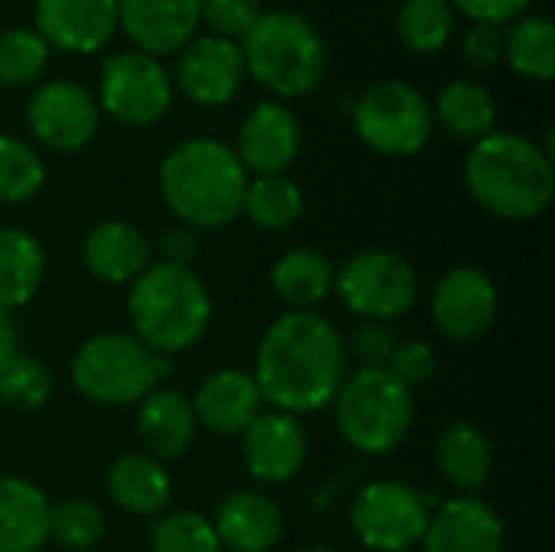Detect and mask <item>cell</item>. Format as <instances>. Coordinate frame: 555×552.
Masks as SVG:
<instances>
[{"mask_svg": "<svg viewBox=\"0 0 555 552\" xmlns=\"http://www.w3.org/2000/svg\"><path fill=\"white\" fill-rule=\"evenodd\" d=\"M429 514V498L420 488L400 478H374L354 491L348 524L364 550L413 552L423 543Z\"/></svg>", "mask_w": 555, "mask_h": 552, "instance_id": "30bf717a", "label": "cell"}, {"mask_svg": "<svg viewBox=\"0 0 555 552\" xmlns=\"http://www.w3.org/2000/svg\"><path fill=\"white\" fill-rule=\"evenodd\" d=\"M328 410L348 449L367 459H384L410 439L416 394L390 368H354Z\"/></svg>", "mask_w": 555, "mask_h": 552, "instance_id": "5b68a950", "label": "cell"}, {"mask_svg": "<svg viewBox=\"0 0 555 552\" xmlns=\"http://www.w3.org/2000/svg\"><path fill=\"white\" fill-rule=\"evenodd\" d=\"M241 215L254 228H260L267 234L289 231L306 215V192L289 172H283V176H250Z\"/></svg>", "mask_w": 555, "mask_h": 552, "instance_id": "f546056e", "label": "cell"}, {"mask_svg": "<svg viewBox=\"0 0 555 552\" xmlns=\"http://www.w3.org/2000/svg\"><path fill=\"white\" fill-rule=\"evenodd\" d=\"M247 75L276 94V101L312 94L328 65V49L319 26L296 10H263L254 29L241 39Z\"/></svg>", "mask_w": 555, "mask_h": 552, "instance_id": "8992f818", "label": "cell"}, {"mask_svg": "<svg viewBox=\"0 0 555 552\" xmlns=\"http://www.w3.org/2000/svg\"><path fill=\"white\" fill-rule=\"evenodd\" d=\"M150 552H224L215 527L198 511H166L150 524Z\"/></svg>", "mask_w": 555, "mask_h": 552, "instance_id": "8d00e7d4", "label": "cell"}, {"mask_svg": "<svg viewBox=\"0 0 555 552\" xmlns=\"http://www.w3.org/2000/svg\"><path fill=\"white\" fill-rule=\"evenodd\" d=\"M46 247L42 241L20 224L0 228V312L13 316L29 306L46 280Z\"/></svg>", "mask_w": 555, "mask_h": 552, "instance_id": "83f0119b", "label": "cell"}, {"mask_svg": "<svg viewBox=\"0 0 555 552\" xmlns=\"http://www.w3.org/2000/svg\"><path fill=\"white\" fill-rule=\"evenodd\" d=\"M153 264V241L146 231L124 218H104L81 238V267L104 286H130Z\"/></svg>", "mask_w": 555, "mask_h": 552, "instance_id": "ffe728a7", "label": "cell"}, {"mask_svg": "<svg viewBox=\"0 0 555 552\" xmlns=\"http://www.w3.org/2000/svg\"><path fill=\"white\" fill-rule=\"evenodd\" d=\"M455 13L468 16L472 23H491V26H507L517 16L530 13L533 0H449Z\"/></svg>", "mask_w": 555, "mask_h": 552, "instance_id": "7bdbcfd3", "label": "cell"}, {"mask_svg": "<svg viewBox=\"0 0 555 552\" xmlns=\"http://www.w3.org/2000/svg\"><path fill=\"white\" fill-rule=\"evenodd\" d=\"M436 468L459 495H478L494 472V446L488 433L468 420L449 423L436 439Z\"/></svg>", "mask_w": 555, "mask_h": 552, "instance_id": "4316f807", "label": "cell"}, {"mask_svg": "<svg viewBox=\"0 0 555 552\" xmlns=\"http://www.w3.org/2000/svg\"><path fill=\"white\" fill-rule=\"evenodd\" d=\"M462 55L472 68L488 72L504 59V26L491 23H472L462 36Z\"/></svg>", "mask_w": 555, "mask_h": 552, "instance_id": "60d3db41", "label": "cell"}, {"mask_svg": "<svg viewBox=\"0 0 555 552\" xmlns=\"http://www.w3.org/2000/svg\"><path fill=\"white\" fill-rule=\"evenodd\" d=\"M52 397V371L33 358L16 351L3 368H0V403L20 413L42 410Z\"/></svg>", "mask_w": 555, "mask_h": 552, "instance_id": "d590c367", "label": "cell"}, {"mask_svg": "<svg viewBox=\"0 0 555 552\" xmlns=\"http://www.w3.org/2000/svg\"><path fill=\"white\" fill-rule=\"evenodd\" d=\"M33 20L49 49L91 55L117 33V0H33Z\"/></svg>", "mask_w": 555, "mask_h": 552, "instance_id": "d6986e66", "label": "cell"}, {"mask_svg": "<svg viewBox=\"0 0 555 552\" xmlns=\"http://www.w3.org/2000/svg\"><path fill=\"white\" fill-rule=\"evenodd\" d=\"M198 234L185 224H172L159 234V241L153 244V260L159 264H172V267H192L195 270V260H198Z\"/></svg>", "mask_w": 555, "mask_h": 552, "instance_id": "b9f144b4", "label": "cell"}, {"mask_svg": "<svg viewBox=\"0 0 555 552\" xmlns=\"http://www.w3.org/2000/svg\"><path fill=\"white\" fill-rule=\"evenodd\" d=\"M501 312V290L491 273L472 264L446 270L429 293V316L442 338L455 345L481 342Z\"/></svg>", "mask_w": 555, "mask_h": 552, "instance_id": "7c38bea8", "label": "cell"}, {"mask_svg": "<svg viewBox=\"0 0 555 552\" xmlns=\"http://www.w3.org/2000/svg\"><path fill=\"white\" fill-rule=\"evenodd\" d=\"M104 534H107V517L94 501L81 495L52 501L49 543L62 547L65 552H88L104 540Z\"/></svg>", "mask_w": 555, "mask_h": 552, "instance_id": "836d02e7", "label": "cell"}, {"mask_svg": "<svg viewBox=\"0 0 555 552\" xmlns=\"http://www.w3.org/2000/svg\"><path fill=\"white\" fill-rule=\"evenodd\" d=\"M270 290L286 312H315L335 296V260L315 247H289L270 267Z\"/></svg>", "mask_w": 555, "mask_h": 552, "instance_id": "484cf974", "label": "cell"}, {"mask_svg": "<svg viewBox=\"0 0 555 552\" xmlns=\"http://www.w3.org/2000/svg\"><path fill=\"white\" fill-rule=\"evenodd\" d=\"M260 13H263L260 0H202L198 3L202 26H208L211 36H221L231 42H241L254 29Z\"/></svg>", "mask_w": 555, "mask_h": 552, "instance_id": "74e56055", "label": "cell"}, {"mask_svg": "<svg viewBox=\"0 0 555 552\" xmlns=\"http://www.w3.org/2000/svg\"><path fill=\"white\" fill-rule=\"evenodd\" d=\"M169 377V358L146 348L130 332H98L88 335L72 361L68 381L78 397L94 407L127 410L163 387Z\"/></svg>", "mask_w": 555, "mask_h": 552, "instance_id": "52a82bcc", "label": "cell"}, {"mask_svg": "<svg viewBox=\"0 0 555 552\" xmlns=\"http://www.w3.org/2000/svg\"><path fill=\"white\" fill-rule=\"evenodd\" d=\"M247 78L241 42L221 36H195L179 49L172 85L195 107H224L237 98Z\"/></svg>", "mask_w": 555, "mask_h": 552, "instance_id": "5bb4252c", "label": "cell"}, {"mask_svg": "<svg viewBox=\"0 0 555 552\" xmlns=\"http://www.w3.org/2000/svg\"><path fill=\"white\" fill-rule=\"evenodd\" d=\"M397 348V335L384 322H358L351 332V351L358 355L361 368H387Z\"/></svg>", "mask_w": 555, "mask_h": 552, "instance_id": "ab89813d", "label": "cell"}, {"mask_svg": "<svg viewBox=\"0 0 555 552\" xmlns=\"http://www.w3.org/2000/svg\"><path fill=\"white\" fill-rule=\"evenodd\" d=\"M224 552H270L283 540V508L263 488H237L224 495L208 517Z\"/></svg>", "mask_w": 555, "mask_h": 552, "instance_id": "44dd1931", "label": "cell"}, {"mask_svg": "<svg viewBox=\"0 0 555 552\" xmlns=\"http://www.w3.org/2000/svg\"><path fill=\"white\" fill-rule=\"evenodd\" d=\"M406 387H420V384H429L436 377V348L423 338H406V342H397L393 355H390V364H387Z\"/></svg>", "mask_w": 555, "mask_h": 552, "instance_id": "f35d334b", "label": "cell"}, {"mask_svg": "<svg viewBox=\"0 0 555 552\" xmlns=\"http://www.w3.org/2000/svg\"><path fill=\"white\" fill-rule=\"evenodd\" d=\"M101 117L98 98L72 78L42 81L26 101V127L33 140L52 153L85 150L98 137Z\"/></svg>", "mask_w": 555, "mask_h": 552, "instance_id": "4fadbf2b", "label": "cell"}, {"mask_svg": "<svg viewBox=\"0 0 555 552\" xmlns=\"http://www.w3.org/2000/svg\"><path fill=\"white\" fill-rule=\"evenodd\" d=\"M462 179L481 211L498 221L527 224L553 208V150L520 130H494L472 143Z\"/></svg>", "mask_w": 555, "mask_h": 552, "instance_id": "7a4b0ae2", "label": "cell"}, {"mask_svg": "<svg viewBox=\"0 0 555 552\" xmlns=\"http://www.w3.org/2000/svg\"><path fill=\"white\" fill-rule=\"evenodd\" d=\"M189 400L198 429L224 439H241V433L267 410L254 374L234 364L205 374Z\"/></svg>", "mask_w": 555, "mask_h": 552, "instance_id": "ac0fdd59", "label": "cell"}, {"mask_svg": "<svg viewBox=\"0 0 555 552\" xmlns=\"http://www.w3.org/2000/svg\"><path fill=\"white\" fill-rule=\"evenodd\" d=\"M433 120L446 133L475 143L498 130V101L478 78H452L433 104Z\"/></svg>", "mask_w": 555, "mask_h": 552, "instance_id": "f1b7e54d", "label": "cell"}, {"mask_svg": "<svg viewBox=\"0 0 555 552\" xmlns=\"http://www.w3.org/2000/svg\"><path fill=\"white\" fill-rule=\"evenodd\" d=\"M127 322L146 348L163 358L192 351L215 322V299L208 283L192 267L153 260L127 286Z\"/></svg>", "mask_w": 555, "mask_h": 552, "instance_id": "277c9868", "label": "cell"}, {"mask_svg": "<svg viewBox=\"0 0 555 552\" xmlns=\"http://www.w3.org/2000/svg\"><path fill=\"white\" fill-rule=\"evenodd\" d=\"M247 169L234 146L215 137L179 140L156 169V189L176 224L202 231H221L241 218Z\"/></svg>", "mask_w": 555, "mask_h": 552, "instance_id": "3957f363", "label": "cell"}, {"mask_svg": "<svg viewBox=\"0 0 555 552\" xmlns=\"http://www.w3.org/2000/svg\"><path fill=\"white\" fill-rule=\"evenodd\" d=\"M234 153L247 176H283L302 153V124L286 101H257L234 140Z\"/></svg>", "mask_w": 555, "mask_h": 552, "instance_id": "2e32d148", "label": "cell"}, {"mask_svg": "<svg viewBox=\"0 0 555 552\" xmlns=\"http://www.w3.org/2000/svg\"><path fill=\"white\" fill-rule=\"evenodd\" d=\"M20 351V329L13 322V316L0 312V368Z\"/></svg>", "mask_w": 555, "mask_h": 552, "instance_id": "ee69618b", "label": "cell"}, {"mask_svg": "<svg viewBox=\"0 0 555 552\" xmlns=\"http://www.w3.org/2000/svg\"><path fill=\"white\" fill-rule=\"evenodd\" d=\"M104 491L114 501V508H120L124 514L137 517V521H156L166 511H172V475L166 468V462L146 455V452H124L107 465L104 475Z\"/></svg>", "mask_w": 555, "mask_h": 552, "instance_id": "603a6c76", "label": "cell"}, {"mask_svg": "<svg viewBox=\"0 0 555 552\" xmlns=\"http://www.w3.org/2000/svg\"><path fill=\"white\" fill-rule=\"evenodd\" d=\"M507 65L533 81H550L555 75V26L543 13H524L507 23L504 33Z\"/></svg>", "mask_w": 555, "mask_h": 552, "instance_id": "4dcf8cb0", "label": "cell"}, {"mask_svg": "<svg viewBox=\"0 0 555 552\" xmlns=\"http://www.w3.org/2000/svg\"><path fill=\"white\" fill-rule=\"evenodd\" d=\"M241 462L260 488H283L296 482L309 462V433L302 420L263 410L241 433Z\"/></svg>", "mask_w": 555, "mask_h": 552, "instance_id": "9a60e30c", "label": "cell"}, {"mask_svg": "<svg viewBox=\"0 0 555 552\" xmlns=\"http://www.w3.org/2000/svg\"><path fill=\"white\" fill-rule=\"evenodd\" d=\"M133 410H137L133 429L140 439V452L169 465L172 459H182L195 446L198 423L185 390L163 384L150 397H143Z\"/></svg>", "mask_w": 555, "mask_h": 552, "instance_id": "cb8c5ba5", "label": "cell"}, {"mask_svg": "<svg viewBox=\"0 0 555 552\" xmlns=\"http://www.w3.org/2000/svg\"><path fill=\"white\" fill-rule=\"evenodd\" d=\"M416 267L387 247H364L335 264V296L358 322H397L420 303Z\"/></svg>", "mask_w": 555, "mask_h": 552, "instance_id": "ba28073f", "label": "cell"}, {"mask_svg": "<svg viewBox=\"0 0 555 552\" xmlns=\"http://www.w3.org/2000/svg\"><path fill=\"white\" fill-rule=\"evenodd\" d=\"M49 495L23 478L0 475V552H39L49 543Z\"/></svg>", "mask_w": 555, "mask_h": 552, "instance_id": "d4e9b609", "label": "cell"}, {"mask_svg": "<svg viewBox=\"0 0 555 552\" xmlns=\"http://www.w3.org/2000/svg\"><path fill=\"white\" fill-rule=\"evenodd\" d=\"M49 42L33 26H10L0 33V85L33 88L49 68Z\"/></svg>", "mask_w": 555, "mask_h": 552, "instance_id": "e575fe53", "label": "cell"}, {"mask_svg": "<svg viewBox=\"0 0 555 552\" xmlns=\"http://www.w3.org/2000/svg\"><path fill=\"white\" fill-rule=\"evenodd\" d=\"M202 0H117V29L130 36L140 52L172 55L198 36Z\"/></svg>", "mask_w": 555, "mask_h": 552, "instance_id": "7402d4cb", "label": "cell"}, {"mask_svg": "<svg viewBox=\"0 0 555 552\" xmlns=\"http://www.w3.org/2000/svg\"><path fill=\"white\" fill-rule=\"evenodd\" d=\"M94 98L101 114H107L120 127L146 130L172 111L176 85L159 55L124 49L104 62Z\"/></svg>", "mask_w": 555, "mask_h": 552, "instance_id": "8fae6325", "label": "cell"}, {"mask_svg": "<svg viewBox=\"0 0 555 552\" xmlns=\"http://www.w3.org/2000/svg\"><path fill=\"white\" fill-rule=\"evenodd\" d=\"M455 33V10L449 0H400L397 36L410 52L433 55L449 46Z\"/></svg>", "mask_w": 555, "mask_h": 552, "instance_id": "1f68e13d", "label": "cell"}, {"mask_svg": "<svg viewBox=\"0 0 555 552\" xmlns=\"http://www.w3.org/2000/svg\"><path fill=\"white\" fill-rule=\"evenodd\" d=\"M507 527L494 504L478 495H455L433 508L423 552H504Z\"/></svg>", "mask_w": 555, "mask_h": 552, "instance_id": "e0dca14e", "label": "cell"}, {"mask_svg": "<svg viewBox=\"0 0 555 552\" xmlns=\"http://www.w3.org/2000/svg\"><path fill=\"white\" fill-rule=\"evenodd\" d=\"M293 552H341L335 550V547H328V543H309V547H299V550Z\"/></svg>", "mask_w": 555, "mask_h": 552, "instance_id": "f6af8a7d", "label": "cell"}, {"mask_svg": "<svg viewBox=\"0 0 555 552\" xmlns=\"http://www.w3.org/2000/svg\"><path fill=\"white\" fill-rule=\"evenodd\" d=\"M42 153L13 133H0V205H26L46 185Z\"/></svg>", "mask_w": 555, "mask_h": 552, "instance_id": "d6a6232c", "label": "cell"}, {"mask_svg": "<svg viewBox=\"0 0 555 552\" xmlns=\"http://www.w3.org/2000/svg\"><path fill=\"white\" fill-rule=\"evenodd\" d=\"M358 140L377 156L410 159L433 140V104L410 81H374L351 104Z\"/></svg>", "mask_w": 555, "mask_h": 552, "instance_id": "9c48e42d", "label": "cell"}, {"mask_svg": "<svg viewBox=\"0 0 555 552\" xmlns=\"http://www.w3.org/2000/svg\"><path fill=\"white\" fill-rule=\"evenodd\" d=\"M250 374L267 410L315 416L332 407L348 377V342L319 309L283 312L263 329Z\"/></svg>", "mask_w": 555, "mask_h": 552, "instance_id": "6da1fadb", "label": "cell"}]
</instances>
